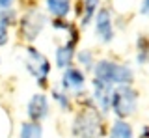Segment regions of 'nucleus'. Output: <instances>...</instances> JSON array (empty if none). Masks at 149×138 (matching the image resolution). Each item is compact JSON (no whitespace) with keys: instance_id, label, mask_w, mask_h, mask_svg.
<instances>
[{"instance_id":"nucleus-1","label":"nucleus","mask_w":149,"mask_h":138,"mask_svg":"<svg viewBox=\"0 0 149 138\" xmlns=\"http://www.w3.org/2000/svg\"><path fill=\"white\" fill-rule=\"evenodd\" d=\"M71 132L74 138H102L104 125H102L101 112L88 101L78 114H74L71 123Z\"/></svg>"},{"instance_id":"nucleus-2","label":"nucleus","mask_w":149,"mask_h":138,"mask_svg":"<svg viewBox=\"0 0 149 138\" xmlns=\"http://www.w3.org/2000/svg\"><path fill=\"white\" fill-rule=\"evenodd\" d=\"M93 79L102 80L110 86H130L134 82V71L125 63H118L114 60L102 58L91 67Z\"/></svg>"},{"instance_id":"nucleus-3","label":"nucleus","mask_w":149,"mask_h":138,"mask_svg":"<svg viewBox=\"0 0 149 138\" xmlns=\"http://www.w3.org/2000/svg\"><path fill=\"white\" fill-rule=\"evenodd\" d=\"M138 97H140V93H138V90L132 88V84L130 86H114L110 110H114L118 119H127L136 114Z\"/></svg>"},{"instance_id":"nucleus-4","label":"nucleus","mask_w":149,"mask_h":138,"mask_svg":"<svg viewBox=\"0 0 149 138\" xmlns=\"http://www.w3.org/2000/svg\"><path fill=\"white\" fill-rule=\"evenodd\" d=\"M24 67H26V71L34 77L37 86L45 88L52 67H50L49 58H47L41 50H37L34 45H28L24 49Z\"/></svg>"},{"instance_id":"nucleus-5","label":"nucleus","mask_w":149,"mask_h":138,"mask_svg":"<svg viewBox=\"0 0 149 138\" xmlns=\"http://www.w3.org/2000/svg\"><path fill=\"white\" fill-rule=\"evenodd\" d=\"M47 15L39 8H30L26 10V13L21 17L19 21V32H21V38L28 41V43H34L39 38V34L45 30L47 26Z\"/></svg>"},{"instance_id":"nucleus-6","label":"nucleus","mask_w":149,"mask_h":138,"mask_svg":"<svg viewBox=\"0 0 149 138\" xmlns=\"http://www.w3.org/2000/svg\"><path fill=\"white\" fill-rule=\"evenodd\" d=\"M112 91H114V86L106 84L102 80L93 79L91 80V103L93 107L101 112V116H106L110 112V103H112Z\"/></svg>"},{"instance_id":"nucleus-7","label":"nucleus","mask_w":149,"mask_h":138,"mask_svg":"<svg viewBox=\"0 0 149 138\" xmlns=\"http://www.w3.org/2000/svg\"><path fill=\"white\" fill-rule=\"evenodd\" d=\"M62 88L67 93H73L77 97L84 95V91H86V77H84L82 69L73 67V66L65 67L62 73Z\"/></svg>"},{"instance_id":"nucleus-8","label":"nucleus","mask_w":149,"mask_h":138,"mask_svg":"<svg viewBox=\"0 0 149 138\" xmlns=\"http://www.w3.org/2000/svg\"><path fill=\"white\" fill-rule=\"evenodd\" d=\"M95 21V34L101 43H112L114 41V21H112V11L110 8H99L93 17Z\"/></svg>"},{"instance_id":"nucleus-9","label":"nucleus","mask_w":149,"mask_h":138,"mask_svg":"<svg viewBox=\"0 0 149 138\" xmlns=\"http://www.w3.org/2000/svg\"><path fill=\"white\" fill-rule=\"evenodd\" d=\"M50 112V105H49V97L47 93H34L26 103V114L30 121H43L49 118Z\"/></svg>"},{"instance_id":"nucleus-10","label":"nucleus","mask_w":149,"mask_h":138,"mask_svg":"<svg viewBox=\"0 0 149 138\" xmlns=\"http://www.w3.org/2000/svg\"><path fill=\"white\" fill-rule=\"evenodd\" d=\"M74 52H77V43L73 41H65V43L58 45L54 50V63L60 71H63L65 67L73 66L74 62Z\"/></svg>"},{"instance_id":"nucleus-11","label":"nucleus","mask_w":149,"mask_h":138,"mask_svg":"<svg viewBox=\"0 0 149 138\" xmlns=\"http://www.w3.org/2000/svg\"><path fill=\"white\" fill-rule=\"evenodd\" d=\"M17 22L15 10H0V47H6L9 41V28Z\"/></svg>"},{"instance_id":"nucleus-12","label":"nucleus","mask_w":149,"mask_h":138,"mask_svg":"<svg viewBox=\"0 0 149 138\" xmlns=\"http://www.w3.org/2000/svg\"><path fill=\"white\" fill-rule=\"evenodd\" d=\"M71 0H45V10L54 19H65L71 13Z\"/></svg>"},{"instance_id":"nucleus-13","label":"nucleus","mask_w":149,"mask_h":138,"mask_svg":"<svg viewBox=\"0 0 149 138\" xmlns=\"http://www.w3.org/2000/svg\"><path fill=\"white\" fill-rule=\"evenodd\" d=\"M108 138H134L130 123L127 119H116V121L112 123V127H110Z\"/></svg>"},{"instance_id":"nucleus-14","label":"nucleus","mask_w":149,"mask_h":138,"mask_svg":"<svg viewBox=\"0 0 149 138\" xmlns=\"http://www.w3.org/2000/svg\"><path fill=\"white\" fill-rule=\"evenodd\" d=\"M97 10H99V0H82V13H80V26L86 28L95 17Z\"/></svg>"},{"instance_id":"nucleus-15","label":"nucleus","mask_w":149,"mask_h":138,"mask_svg":"<svg viewBox=\"0 0 149 138\" xmlns=\"http://www.w3.org/2000/svg\"><path fill=\"white\" fill-rule=\"evenodd\" d=\"M50 97L56 101V105H58L62 110H65V112L71 110V99H69L67 91H65L62 86H54V88L50 90Z\"/></svg>"},{"instance_id":"nucleus-16","label":"nucleus","mask_w":149,"mask_h":138,"mask_svg":"<svg viewBox=\"0 0 149 138\" xmlns=\"http://www.w3.org/2000/svg\"><path fill=\"white\" fill-rule=\"evenodd\" d=\"M21 138H43V127L37 121H24L21 125Z\"/></svg>"},{"instance_id":"nucleus-17","label":"nucleus","mask_w":149,"mask_h":138,"mask_svg":"<svg viewBox=\"0 0 149 138\" xmlns=\"http://www.w3.org/2000/svg\"><path fill=\"white\" fill-rule=\"evenodd\" d=\"M74 58H77V62L80 63L84 69H88V71H91L93 63H95L91 50H78V52H74Z\"/></svg>"},{"instance_id":"nucleus-18","label":"nucleus","mask_w":149,"mask_h":138,"mask_svg":"<svg viewBox=\"0 0 149 138\" xmlns=\"http://www.w3.org/2000/svg\"><path fill=\"white\" fill-rule=\"evenodd\" d=\"M136 62L140 66H146L147 63V39L143 38H138V50H136Z\"/></svg>"},{"instance_id":"nucleus-19","label":"nucleus","mask_w":149,"mask_h":138,"mask_svg":"<svg viewBox=\"0 0 149 138\" xmlns=\"http://www.w3.org/2000/svg\"><path fill=\"white\" fill-rule=\"evenodd\" d=\"M9 129H11V121L8 118V112L4 108H0V138H8Z\"/></svg>"},{"instance_id":"nucleus-20","label":"nucleus","mask_w":149,"mask_h":138,"mask_svg":"<svg viewBox=\"0 0 149 138\" xmlns=\"http://www.w3.org/2000/svg\"><path fill=\"white\" fill-rule=\"evenodd\" d=\"M17 0H0V10H13Z\"/></svg>"},{"instance_id":"nucleus-21","label":"nucleus","mask_w":149,"mask_h":138,"mask_svg":"<svg viewBox=\"0 0 149 138\" xmlns=\"http://www.w3.org/2000/svg\"><path fill=\"white\" fill-rule=\"evenodd\" d=\"M147 2L149 0H142V4H140V15H147Z\"/></svg>"},{"instance_id":"nucleus-22","label":"nucleus","mask_w":149,"mask_h":138,"mask_svg":"<svg viewBox=\"0 0 149 138\" xmlns=\"http://www.w3.org/2000/svg\"><path fill=\"white\" fill-rule=\"evenodd\" d=\"M0 63H2V58H0Z\"/></svg>"}]
</instances>
